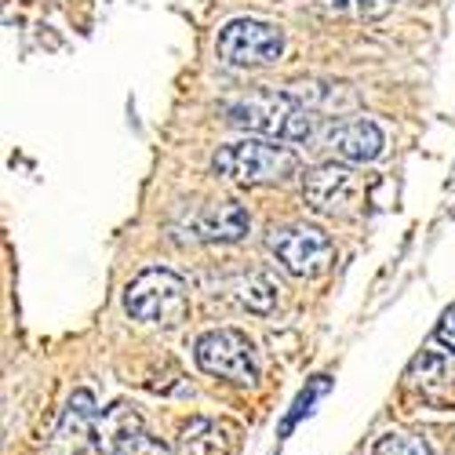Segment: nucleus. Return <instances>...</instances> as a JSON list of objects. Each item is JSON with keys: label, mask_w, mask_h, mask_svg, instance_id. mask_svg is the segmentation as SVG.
<instances>
[{"label": "nucleus", "mask_w": 455, "mask_h": 455, "mask_svg": "<svg viewBox=\"0 0 455 455\" xmlns=\"http://www.w3.org/2000/svg\"><path fill=\"white\" fill-rule=\"evenodd\" d=\"M222 117L251 135H270L281 142H310L317 132V113L302 106L291 92H251L222 102Z\"/></svg>", "instance_id": "nucleus-1"}, {"label": "nucleus", "mask_w": 455, "mask_h": 455, "mask_svg": "<svg viewBox=\"0 0 455 455\" xmlns=\"http://www.w3.org/2000/svg\"><path fill=\"white\" fill-rule=\"evenodd\" d=\"M212 168L237 186H281L291 175H299V157L288 146L241 139V142L219 146L212 157Z\"/></svg>", "instance_id": "nucleus-2"}, {"label": "nucleus", "mask_w": 455, "mask_h": 455, "mask_svg": "<svg viewBox=\"0 0 455 455\" xmlns=\"http://www.w3.org/2000/svg\"><path fill=\"white\" fill-rule=\"evenodd\" d=\"M124 310L135 321L175 328L189 314V288L175 270H164V267L142 270L124 291Z\"/></svg>", "instance_id": "nucleus-3"}, {"label": "nucleus", "mask_w": 455, "mask_h": 455, "mask_svg": "<svg viewBox=\"0 0 455 455\" xmlns=\"http://www.w3.org/2000/svg\"><path fill=\"white\" fill-rule=\"evenodd\" d=\"M215 48L226 66H237V69L274 66L284 55V33L262 19H234L219 29Z\"/></svg>", "instance_id": "nucleus-4"}, {"label": "nucleus", "mask_w": 455, "mask_h": 455, "mask_svg": "<svg viewBox=\"0 0 455 455\" xmlns=\"http://www.w3.org/2000/svg\"><path fill=\"white\" fill-rule=\"evenodd\" d=\"M197 368L215 375V379H226V383H237V387H251L255 375H259V361H255V347L251 339L237 328H215V331H204L197 339Z\"/></svg>", "instance_id": "nucleus-5"}, {"label": "nucleus", "mask_w": 455, "mask_h": 455, "mask_svg": "<svg viewBox=\"0 0 455 455\" xmlns=\"http://www.w3.org/2000/svg\"><path fill=\"white\" fill-rule=\"evenodd\" d=\"M270 251L291 277H321L331 262H335V244L321 226H281L270 234Z\"/></svg>", "instance_id": "nucleus-6"}, {"label": "nucleus", "mask_w": 455, "mask_h": 455, "mask_svg": "<svg viewBox=\"0 0 455 455\" xmlns=\"http://www.w3.org/2000/svg\"><path fill=\"white\" fill-rule=\"evenodd\" d=\"M361 194V179L347 164H321L302 175V197L321 215H343Z\"/></svg>", "instance_id": "nucleus-7"}, {"label": "nucleus", "mask_w": 455, "mask_h": 455, "mask_svg": "<svg viewBox=\"0 0 455 455\" xmlns=\"http://www.w3.org/2000/svg\"><path fill=\"white\" fill-rule=\"evenodd\" d=\"M189 230H194L197 241H212V244H237L248 237L251 219L241 204L222 201V204H208L201 208L194 219H189Z\"/></svg>", "instance_id": "nucleus-8"}, {"label": "nucleus", "mask_w": 455, "mask_h": 455, "mask_svg": "<svg viewBox=\"0 0 455 455\" xmlns=\"http://www.w3.org/2000/svg\"><path fill=\"white\" fill-rule=\"evenodd\" d=\"M328 146L335 149V157L347 161V164H371L379 154H383L387 135L375 121L361 117V121H347V124L331 128Z\"/></svg>", "instance_id": "nucleus-9"}, {"label": "nucleus", "mask_w": 455, "mask_h": 455, "mask_svg": "<svg viewBox=\"0 0 455 455\" xmlns=\"http://www.w3.org/2000/svg\"><path fill=\"white\" fill-rule=\"evenodd\" d=\"M234 451H237V430L219 419L186 423L175 441V455H234Z\"/></svg>", "instance_id": "nucleus-10"}, {"label": "nucleus", "mask_w": 455, "mask_h": 455, "mask_svg": "<svg viewBox=\"0 0 455 455\" xmlns=\"http://www.w3.org/2000/svg\"><path fill=\"white\" fill-rule=\"evenodd\" d=\"M408 387H415L423 394V401H434V404H448L451 401V390H455V364L444 361L441 354H419L408 368Z\"/></svg>", "instance_id": "nucleus-11"}, {"label": "nucleus", "mask_w": 455, "mask_h": 455, "mask_svg": "<svg viewBox=\"0 0 455 455\" xmlns=\"http://www.w3.org/2000/svg\"><path fill=\"white\" fill-rule=\"evenodd\" d=\"M288 92L310 109L321 106V109H331V113H343V109L357 106V95L350 92V84H317V81H310V84H291Z\"/></svg>", "instance_id": "nucleus-12"}, {"label": "nucleus", "mask_w": 455, "mask_h": 455, "mask_svg": "<svg viewBox=\"0 0 455 455\" xmlns=\"http://www.w3.org/2000/svg\"><path fill=\"white\" fill-rule=\"evenodd\" d=\"M95 423H99V408H95V397L88 394V390H77L69 397V408H66V419H62V434L69 437H84V434H92L95 430Z\"/></svg>", "instance_id": "nucleus-13"}, {"label": "nucleus", "mask_w": 455, "mask_h": 455, "mask_svg": "<svg viewBox=\"0 0 455 455\" xmlns=\"http://www.w3.org/2000/svg\"><path fill=\"white\" fill-rule=\"evenodd\" d=\"M237 299L244 302L248 310H255V314H270V310H274V302H277V288H274L267 277H262V274H251V277L241 281Z\"/></svg>", "instance_id": "nucleus-14"}, {"label": "nucleus", "mask_w": 455, "mask_h": 455, "mask_svg": "<svg viewBox=\"0 0 455 455\" xmlns=\"http://www.w3.org/2000/svg\"><path fill=\"white\" fill-rule=\"evenodd\" d=\"M109 455H172V451L149 434H142L139 427H132L109 441Z\"/></svg>", "instance_id": "nucleus-15"}, {"label": "nucleus", "mask_w": 455, "mask_h": 455, "mask_svg": "<svg viewBox=\"0 0 455 455\" xmlns=\"http://www.w3.org/2000/svg\"><path fill=\"white\" fill-rule=\"evenodd\" d=\"M328 12L350 15V19H383L397 0H324Z\"/></svg>", "instance_id": "nucleus-16"}, {"label": "nucleus", "mask_w": 455, "mask_h": 455, "mask_svg": "<svg viewBox=\"0 0 455 455\" xmlns=\"http://www.w3.org/2000/svg\"><path fill=\"white\" fill-rule=\"evenodd\" d=\"M371 455H430V444L415 434H383L375 441Z\"/></svg>", "instance_id": "nucleus-17"}, {"label": "nucleus", "mask_w": 455, "mask_h": 455, "mask_svg": "<svg viewBox=\"0 0 455 455\" xmlns=\"http://www.w3.org/2000/svg\"><path fill=\"white\" fill-rule=\"evenodd\" d=\"M437 343H441V347H448V350L455 354V302L444 310V317L437 321Z\"/></svg>", "instance_id": "nucleus-18"}]
</instances>
